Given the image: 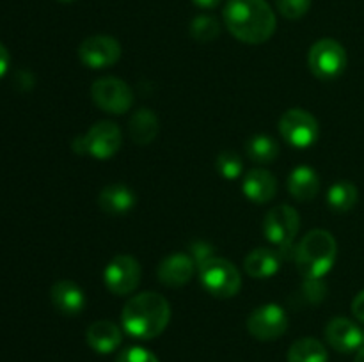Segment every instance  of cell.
<instances>
[{
  "instance_id": "27",
  "label": "cell",
  "mask_w": 364,
  "mask_h": 362,
  "mask_svg": "<svg viewBox=\"0 0 364 362\" xmlns=\"http://www.w3.org/2000/svg\"><path fill=\"white\" fill-rule=\"evenodd\" d=\"M277 11L288 20H299L311 7V0H276Z\"/></svg>"
},
{
  "instance_id": "10",
  "label": "cell",
  "mask_w": 364,
  "mask_h": 362,
  "mask_svg": "<svg viewBox=\"0 0 364 362\" xmlns=\"http://www.w3.org/2000/svg\"><path fill=\"white\" fill-rule=\"evenodd\" d=\"M288 329V316L277 304H263L251 312L247 330L259 341H274L283 336Z\"/></svg>"
},
{
  "instance_id": "32",
  "label": "cell",
  "mask_w": 364,
  "mask_h": 362,
  "mask_svg": "<svg viewBox=\"0 0 364 362\" xmlns=\"http://www.w3.org/2000/svg\"><path fill=\"white\" fill-rule=\"evenodd\" d=\"M198 7H203V9H212V7L219 6L223 0H192Z\"/></svg>"
},
{
  "instance_id": "18",
  "label": "cell",
  "mask_w": 364,
  "mask_h": 362,
  "mask_svg": "<svg viewBox=\"0 0 364 362\" xmlns=\"http://www.w3.org/2000/svg\"><path fill=\"white\" fill-rule=\"evenodd\" d=\"M135 202L134 190L123 183L107 185L98 195V206L109 215H124L134 209Z\"/></svg>"
},
{
  "instance_id": "16",
  "label": "cell",
  "mask_w": 364,
  "mask_h": 362,
  "mask_svg": "<svg viewBox=\"0 0 364 362\" xmlns=\"http://www.w3.org/2000/svg\"><path fill=\"white\" fill-rule=\"evenodd\" d=\"M85 339H87V344L96 353L107 355L119 348V344L123 343V332L114 322L98 319V322L91 323L87 327Z\"/></svg>"
},
{
  "instance_id": "31",
  "label": "cell",
  "mask_w": 364,
  "mask_h": 362,
  "mask_svg": "<svg viewBox=\"0 0 364 362\" xmlns=\"http://www.w3.org/2000/svg\"><path fill=\"white\" fill-rule=\"evenodd\" d=\"M71 148H73V151L77 153V155H87V153H85V137L84 135H78L77 138H73V142H71Z\"/></svg>"
},
{
  "instance_id": "14",
  "label": "cell",
  "mask_w": 364,
  "mask_h": 362,
  "mask_svg": "<svg viewBox=\"0 0 364 362\" xmlns=\"http://www.w3.org/2000/svg\"><path fill=\"white\" fill-rule=\"evenodd\" d=\"M196 273V261L187 254H171L159 266L160 283L169 287H181L191 283Z\"/></svg>"
},
{
  "instance_id": "11",
  "label": "cell",
  "mask_w": 364,
  "mask_h": 362,
  "mask_svg": "<svg viewBox=\"0 0 364 362\" xmlns=\"http://www.w3.org/2000/svg\"><path fill=\"white\" fill-rule=\"evenodd\" d=\"M121 57V45L112 35H91L78 46V59L91 70H103L116 64Z\"/></svg>"
},
{
  "instance_id": "23",
  "label": "cell",
  "mask_w": 364,
  "mask_h": 362,
  "mask_svg": "<svg viewBox=\"0 0 364 362\" xmlns=\"http://www.w3.org/2000/svg\"><path fill=\"white\" fill-rule=\"evenodd\" d=\"M245 151H247L249 158L255 160L256 163H270L277 158L279 155V144L274 137L265 133L252 135L247 142H245Z\"/></svg>"
},
{
  "instance_id": "25",
  "label": "cell",
  "mask_w": 364,
  "mask_h": 362,
  "mask_svg": "<svg viewBox=\"0 0 364 362\" xmlns=\"http://www.w3.org/2000/svg\"><path fill=\"white\" fill-rule=\"evenodd\" d=\"M220 25L219 21L208 14L196 16L191 23V35L199 43H210L219 38Z\"/></svg>"
},
{
  "instance_id": "22",
  "label": "cell",
  "mask_w": 364,
  "mask_h": 362,
  "mask_svg": "<svg viewBox=\"0 0 364 362\" xmlns=\"http://www.w3.org/2000/svg\"><path fill=\"white\" fill-rule=\"evenodd\" d=\"M326 346L315 337H302L288 350V362H327Z\"/></svg>"
},
{
  "instance_id": "5",
  "label": "cell",
  "mask_w": 364,
  "mask_h": 362,
  "mask_svg": "<svg viewBox=\"0 0 364 362\" xmlns=\"http://www.w3.org/2000/svg\"><path fill=\"white\" fill-rule=\"evenodd\" d=\"M347 52L343 45L333 38H323L309 48L308 66L316 78L323 82L334 80L347 67Z\"/></svg>"
},
{
  "instance_id": "12",
  "label": "cell",
  "mask_w": 364,
  "mask_h": 362,
  "mask_svg": "<svg viewBox=\"0 0 364 362\" xmlns=\"http://www.w3.org/2000/svg\"><path fill=\"white\" fill-rule=\"evenodd\" d=\"M84 137L85 153L98 160L112 158L123 144V133H121L119 126L110 121H100V123L92 124Z\"/></svg>"
},
{
  "instance_id": "4",
  "label": "cell",
  "mask_w": 364,
  "mask_h": 362,
  "mask_svg": "<svg viewBox=\"0 0 364 362\" xmlns=\"http://www.w3.org/2000/svg\"><path fill=\"white\" fill-rule=\"evenodd\" d=\"M199 279L205 290L217 298H231L240 291V272L231 261L210 256L198 265Z\"/></svg>"
},
{
  "instance_id": "19",
  "label": "cell",
  "mask_w": 364,
  "mask_h": 362,
  "mask_svg": "<svg viewBox=\"0 0 364 362\" xmlns=\"http://www.w3.org/2000/svg\"><path fill=\"white\" fill-rule=\"evenodd\" d=\"M288 190L297 201H311L320 190V177L309 165H299L288 176Z\"/></svg>"
},
{
  "instance_id": "21",
  "label": "cell",
  "mask_w": 364,
  "mask_h": 362,
  "mask_svg": "<svg viewBox=\"0 0 364 362\" xmlns=\"http://www.w3.org/2000/svg\"><path fill=\"white\" fill-rule=\"evenodd\" d=\"M159 133V117L149 109H139L128 123V135L135 144H149Z\"/></svg>"
},
{
  "instance_id": "3",
  "label": "cell",
  "mask_w": 364,
  "mask_h": 362,
  "mask_svg": "<svg viewBox=\"0 0 364 362\" xmlns=\"http://www.w3.org/2000/svg\"><path fill=\"white\" fill-rule=\"evenodd\" d=\"M338 245L329 231L315 229L306 234L295 251V263L306 280L322 279L336 263Z\"/></svg>"
},
{
  "instance_id": "33",
  "label": "cell",
  "mask_w": 364,
  "mask_h": 362,
  "mask_svg": "<svg viewBox=\"0 0 364 362\" xmlns=\"http://www.w3.org/2000/svg\"><path fill=\"white\" fill-rule=\"evenodd\" d=\"M354 362H364V346L358 351V355H355V361Z\"/></svg>"
},
{
  "instance_id": "24",
  "label": "cell",
  "mask_w": 364,
  "mask_h": 362,
  "mask_svg": "<svg viewBox=\"0 0 364 362\" xmlns=\"http://www.w3.org/2000/svg\"><path fill=\"white\" fill-rule=\"evenodd\" d=\"M327 202L334 212H350L358 202V187L350 181H336L327 192Z\"/></svg>"
},
{
  "instance_id": "2",
  "label": "cell",
  "mask_w": 364,
  "mask_h": 362,
  "mask_svg": "<svg viewBox=\"0 0 364 362\" xmlns=\"http://www.w3.org/2000/svg\"><path fill=\"white\" fill-rule=\"evenodd\" d=\"M171 319V305L162 295L144 291L135 295L121 312V323L128 336L148 341L159 337Z\"/></svg>"
},
{
  "instance_id": "7",
  "label": "cell",
  "mask_w": 364,
  "mask_h": 362,
  "mask_svg": "<svg viewBox=\"0 0 364 362\" xmlns=\"http://www.w3.org/2000/svg\"><path fill=\"white\" fill-rule=\"evenodd\" d=\"M92 102L109 114H124L134 105V91L127 82L117 77H103L92 84Z\"/></svg>"
},
{
  "instance_id": "13",
  "label": "cell",
  "mask_w": 364,
  "mask_h": 362,
  "mask_svg": "<svg viewBox=\"0 0 364 362\" xmlns=\"http://www.w3.org/2000/svg\"><path fill=\"white\" fill-rule=\"evenodd\" d=\"M326 339L340 353L359 351L364 346V329L348 318H333L326 327Z\"/></svg>"
},
{
  "instance_id": "28",
  "label": "cell",
  "mask_w": 364,
  "mask_h": 362,
  "mask_svg": "<svg viewBox=\"0 0 364 362\" xmlns=\"http://www.w3.org/2000/svg\"><path fill=\"white\" fill-rule=\"evenodd\" d=\"M116 362H160L155 353L141 346H130L124 348L119 355H117Z\"/></svg>"
},
{
  "instance_id": "1",
  "label": "cell",
  "mask_w": 364,
  "mask_h": 362,
  "mask_svg": "<svg viewBox=\"0 0 364 362\" xmlns=\"http://www.w3.org/2000/svg\"><path fill=\"white\" fill-rule=\"evenodd\" d=\"M226 27L238 41L262 45L276 32V14L267 0H228L224 7Z\"/></svg>"
},
{
  "instance_id": "17",
  "label": "cell",
  "mask_w": 364,
  "mask_h": 362,
  "mask_svg": "<svg viewBox=\"0 0 364 362\" xmlns=\"http://www.w3.org/2000/svg\"><path fill=\"white\" fill-rule=\"evenodd\" d=\"M50 297H52L53 307L66 316L80 314L82 309L85 307L84 291L73 280H57L52 286Z\"/></svg>"
},
{
  "instance_id": "8",
  "label": "cell",
  "mask_w": 364,
  "mask_h": 362,
  "mask_svg": "<svg viewBox=\"0 0 364 362\" xmlns=\"http://www.w3.org/2000/svg\"><path fill=\"white\" fill-rule=\"evenodd\" d=\"M279 131L284 141L294 148H309L320 135L318 121L302 109H290L279 121Z\"/></svg>"
},
{
  "instance_id": "26",
  "label": "cell",
  "mask_w": 364,
  "mask_h": 362,
  "mask_svg": "<svg viewBox=\"0 0 364 362\" xmlns=\"http://www.w3.org/2000/svg\"><path fill=\"white\" fill-rule=\"evenodd\" d=\"M215 167L220 176L226 177V180H237L242 174V169H244L240 155L235 151L219 153V156L215 160Z\"/></svg>"
},
{
  "instance_id": "9",
  "label": "cell",
  "mask_w": 364,
  "mask_h": 362,
  "mask_svg": "<svg viewBox=\"0 0 364 362\" xmlns=\"http://www.w3.org/2000/svg\"><path fill=\"white\" fill-rule=\"evenodd\" d=\"M141 265L137 259L128 254H119L107 265L103 280H105L107 290L112 291L117 297H123L137 290L141 283Z\"/></svg>"
},
{
  "instance_id": "30",
  "label": "cell",
  "mask_w": 364,
  "mask_h": 362,
  "mask_svg": "<svg viewBox=\"0 0 364 362\" xmlns=\"http://www.w3.org/2000/svg\"><path fill=\"white\" fill-rule=\"evenodd\" d=\"M7 67H9V52H7L6 46L0 43V77H4Z\"/></svg>"
},
{
  "instance_id": "34",
  "label": "cell",
  "mask_w": 364,
  "mask_h": 362,
  "mask_svg": "<svg viewBox=\"0 0 364 362\" xmlns=\"http://www.w3.org/2000/svg\"><path fill=\"white\" fill-rule=\"evenodd\" d=\"M59 2H63V4H71V2H75V0H59Z\"/></svg>"
},
{
  "instance_id": "20",
  "label": "cell",
  "mask_w": 364,
  "mask_h": 362,
  "mask_svg": "<svg viewBox=\"0 0 364 362\" xmlns=\"http://www.w3.org/2000/svg\"><path fill=\"white\" fill-rule=\"evenodd\" d=\"M281 258L272 248H256L249 252L244 261L245 272L255 279H267L279 270Z\"/></svg>"
},
{
  "instance_id": "6",
  "label": "cell",
  "mask_w": 364,
  "mask_h": 362,
  "mask_svg": "<svg viewBox=\"0 0 364 362\" xmlns=\"http://www.w3.org/2000/svg\"><path fill=\"white\" fill-rule=\"evenodd\" d=\"M301 226V216L290 204H279L265 215L263 233L265 238L279 247L281 252L290 251Z\"/></svg>"
},
{
  "instance_id": "15",
  "label": "cell",
  "mask_w": 364,
  "mask_h": 362,
  "mask_svg": "<svg viewBox=\"0 0 364 362\" xmlns=\"http://www.w3.org/2000/svg\"><path fill=\"white\" fill-rule=\"evenodd\" d=\"M242 192L249 201L265 204L276 197L277 181L267 169H251L242 181Z\"/></svg>"
},
{
  "instance_id": "29",
  "label": "cell",
  "mask_w": 364,
  "mask_h": 362,
  "mask_svg": "<svg viewBox=\"0 0 364 362\" xmlns=\"http://www.w3.org/2000/svg\"><path fill=\"white\" fill-rule=\"evenodd\" d=\"M352 312H354V316L359 322L364 323V290L361 293L355 295L354 302H352Z\"/></svg>"
}]
</instances>
